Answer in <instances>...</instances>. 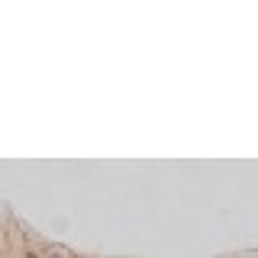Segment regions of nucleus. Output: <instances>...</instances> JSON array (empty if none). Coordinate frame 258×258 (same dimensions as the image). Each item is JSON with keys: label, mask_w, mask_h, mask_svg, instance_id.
<instances>
[{"label": "nucleus", "mask_w": 258, "mask_h": 258, "mask_svg": "<svg viewBox=\"0 0 258 258\" xmlns=\"http://www.w3.org/2000/svg\"><path fill=\"white\" fill-rule=\"evenodd\" d=\"M23 258H39V252H26V255H23Z\"/></svg>", "instance_id": "obj_1"}, {"label": "nucleus", "mask_w": 258, "mask_h": 258, "mask_svg": "<svg viewBox=\"0 0 258 258\" xmlns=\"http://www.w3.org/2000/svg\"><path fill=\"white\" fill-rule=\"evenodd\" d=\"M48 258H58V252H55V255H52V252H48Z\"/></svg>", "instance_id": "obj_2"}]
</instances>
